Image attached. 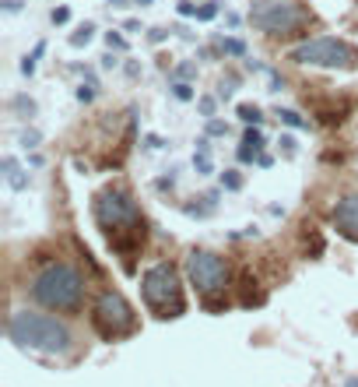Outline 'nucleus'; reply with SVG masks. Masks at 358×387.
Wrapping results in <instances>:
<instances>
[{"label": "nucleus", "instance_id": "nucleus-1", "mask_svg": "<svg viewBox=\"0 0 358 387\" xmlns=\"http://www.w3.org/2000/svg\"><path fill=\"white\" fill-rule=\"evenodd\" d=\"M92 215H95V225L102 229V236L109 240V247L130 267V257L144 247V215H141V204L134 201V194L123 187L99 190L92 201Z\"/></svg>", "mask_w": 358, "mask_h": 387}, {"label": "nucleus", "instance_id": "nucleus-2", "mask_svg": "<svg viewBox=\"0 0 358 387\" xmlns=\"http://www.w3.org/2000/svg\"><path fill=\"white\" fill-rule=\"evenodd\" d=\"M28 300L43 310L53 313H81L84 296H88V282L81 275V267H74L71 261H49L39 272L28 278Z\"/></svg>", "mask_w": 358, "mask_h": 387}, {"label": "nucleus", "instance_id": "nucleus-3", "mask_svg": "<svg viewBox=\"0 0 358 387\" xmlns=\"http://www.w3.org/2000/svg\"><path fill=\"white\" fill-rule=\"evenodd\" d=\"M8 338L18 349L43 352V355H64L74 345V335L64 320H56L53 313H43V310H28V307L8 317Z\"/></svg>", "mask_w": 358, "mask_h": 387}, {"label": "nucleus", "instance_id": "nucleus-4", "mask_svg": "<svg viewBox=\"0 0 358 387\" xmlns=\"http://www.w3.org/2000/svg\"><path fill=\"white\" fill-rule=\"evenodd\" d=\"M250 25L256 32L271 36V39H285V36H295V32H302V28H309L313 11L302 0H253Z\"/></svg>", "mask_w": 358, "mask_h": 387}, {"label": "nucleus", "instance_id": "nucleus-5", "mask_svg": "<svg viewBox=\"0 0 358 387\" xmlns=\"http://www.w3.org/2000/svg\"><path fill=\"white\" fill-rule=\"evenodd\" d=\"M141 300L155 317H179L183 313V282H179V272L169 261L152 264L141 275Z\"/></svg>", "mask_w": 358, "mask_h": 387}, {"label": "nucleus", "instance_id": "nucleus-6", "mask_svg": "<svg viewBox=\"0 0 358 387\" xmlns=\"http://www.w3.org/2000/svg\"><path fill=\"white\" fill-rule=\"evenodd\" d=\"M288 60L298 67H326V71H355L358 49L337 36H316L288 49Z\"/></svg>", "mask_w": 358, "mask_h": 387}, {"label": "nucleus", "instance_id": "nucleus-7", "mask_svg": "<svg viewBox=\"0 0 358 387\" xmlns=\"http://www.w3.org/2000/svg\"><path fill=\"white\" fill-rule=\"evenodd\" d=\"M92 324H95V331H99L102 338L116 342V338H127V335L137 331V313H134V307L127 303L123 292L102 289L99 300L92 303Z\"/></svg>", "mask_w": 358, "mask_h": 387}, {"label": "nucleus", "instance_id": "nucleus-8", "mask_svg": "<svg viewBox=\"0 0 358 387\" xmlns=\"http://www.w3.org/2000/svg\"><path fill=\"white\" fill-rule=\"evenodd\" d=\"M187 282L197 289V296L211 300V296L225 292L232 282V267L225 257H218L215 250H190L187 254Z\"/></svg>", "mask_w": 358, "mask_h": 387}, {"label": "nucleus", "instance_id": "nucleus-9", "mask_svg": "<svg viewBox=\"0 0 358 387\" xmlns=\"http://www.w3.org/2000/svg\"><path fill=\"white\" fill-rule=\"evenodd\" d=\"M334 229L344 236V240L358 243V190L337 197V204H334Z\"/></svg>", "mask_w": 358, "mask_h": 387}, {"label": "nucleus", "instance_id": "nucleus-10", "mask_svg": "<svg viewBox=\"0 0 358 387\" xmlns=\"http://www.w3.org/2000/svg\"><path fill=\"white\" fill-rule=\"evenodd\" d=\"M0 169H4V180H8L11 190H25V187H28V173L18 166L14 155H4V159H0Z\"/></svg>", "mask_w": 358, "mask_h": 387}, {"label": "nucleus", "instance_id": "nucleus-11", "mask_svg": "<svg viewBox=\"0 0 358 387\" xmlns=\"http://www.w3.org/2000/svg\"><path fill=\"white\" fill-rule=\"evenodd\" d=\"M218 49H222V56H232V60H243V56L250 53V46L239 39V36H225V39H218Z\"/></svg>", "mask_w": 358, "mask_h": 387}, {"label": "nucleus", "instance_id": "nucleus-12", "mask_svg": "<svg viewBox=\"0 0 358 387\" xmlns=\"http://www.w3.org/2000/svg\"><path fill=\"white\" fill-rule=\"evenodd\" d=\"M235 116H239L246 127H260V124H263V113H260V106H253V102H239V106H235Z\"/></svg>", "mask_w": 358, "mask_h": 387}, {"label": "nucleus", "instance_id": "nucleus-13", "mask_svg": "<svg viewBox=\"0 0 358 387\" xmlns=\"http://www.w3.org/2000/svg\"><path fill=\"white\" fill-rule=\"evenodd\" d=\"M43 53H46V39H39V43L32 46V53H28L25 60H21V74H25V78L36 74V67H39V60H43Z\"/></svg>", "mask_w": 358, "mask_h": 387}, {"label": "nucleus", "instance_id": "nucleus-14", "mask_svg": "<svg viewBox=\"0 0 358 387\" xmlns=\"http://www.w3.org/2000/svg\"><path fill=\"white\" fill-rule=\"evenodd\" d=\"M11 109L21 116V120H32V116L39 113V106H36V99H28V96H14L11 99Z\"/></svg>", "mask_w": 358, "mask_h": 387}, {"label": "nucleus", "instance_id": "nucleus-15", "mask_svg": "<svg viewBox=\"0 0 358 387\" xmlns=\"http://www.w3.org/2000/svg\"><path fill=\"white\" fill-rule=\"evenodd\" d=\"M193 169H197V176H211L215 173L211 148H197V152H193Z\"/></svg>", "mask_w": 358, "mask_h": 387}, {"label": "nucleus", "instance_id": "nucleus-16", "mask_svg": "<svg viewBox=\"0 0 358 387\" xmlns=\"http://www.w3.org/2000/svg\"><path fill=\"white\" fill-rule=\"evenodd\" d=\"M92 39H95V25H92V21H84V25L77 28V32H71V36H67V43H71L74 49L88 46V43H92Z\"/></svg>", "mask_w": 358, "mask_h": 387}, {"label": "nucleus", "instance_id": "nucleus-17", "mask_svg": "<svg viewBox=\"0 0 358 387\" xmlns=\"http://www.w3.org/2000/svg\"><path fill=\"white\" fill-rule=\"evenodd\" d=\"M278 116H281V124L291 127V131H306V127H309V120H306L298 109H278Z\"/></svg>", "mask_w": 358, "mask_h": 387}, {"label": "nucleus", "instance_id": "nucleus-18", "mask_svg": "<svg viewBox=\"0 0 358 387\" xmlns=\"http://www.w3.org/2000/svg\"><path fill=\"white\" fill-rule=\"evenodd\" d=\"M169 88H172V99H176V102H193V99H197V92H193L190 81H172Z\"/></svg>", "mask_w": 358, "mask_h": 387}, {"label": "nucleus", "instance_id": "nucleus-19", "mask_svg": "<svg viewBox=\"0 0 358 387\" xmlns=\"http://www.w3.org/2000/svg\"><path fill=\"white\" fill-rule=\"evenodd\" d=\"M222 190H243V173H239V169H225L222 173Z\"/></svg>", "mask_w": 358, "mask_h": 387}, {"label": "nucleus", "instance_id": "nucleus-20", "mask_svg": "<svg viewBox=\"0 0 358 387\" xmlns=\"http://www.w3.org/2000/svg\"><path fill=\"white\" fill-rule=\"evenodd\" d=\"M197 113L204 116V120H211V116L218 113V96H200L197 99Z\"/></svg>", "mask_w": 358, "mask_h": 387}, {"label": "nucleus", "instance_id": "nucleus-21", "mask_svg": "<svg viewBox=\"0 0 358 387\" xmlns=\"http://www.w3.org/2000/svg\"><path fill=\"white\" fill-rule=\"evenodd\" d=\"M204 134H207V137H225V134H228V124L218 120V116H211V120H204Z\"/></svg>", "mask_w": 358, "mask_h": 387}, {"label": "nucleus", "instance_id": "nucleus-22", "mask_svg": "<svg viewBox=\"0 0 358 387\" xmlns=\"http://www.w3.org/2000/svg\"><path fill=\"white\" fill-rule=\"evenodd\" d=\"M39 141H43V134H39L36 127H25V131H21V148H25V152H36Z\"/></svg>", "mask_w": 358, "mask_h": 387}, {"label": "nucleus", "instance_id": "nucleus-23", "mask_svg": "<svg viewBox=\"0 0 358 387\" xmlns=\"http://www.w3.org/2000/svg\"><path fill=\"white\" fill-rule=\"evenodd\" d=\"M218 11H222L218 0H207V4H200V8H197V21H215V18H218Z\"/></svg>", "mask_w": 358, "mask_h": 387}, {"label": "nucleus", "instance_id": "nucleus-24", "mask_svg": "<svg viewBox=\"0 0 358 387\" xmlns=\"http://www.w3.org/2000/svg\"><path fill=\"white\" fill-rule=\"evenodd\" d=\"M172 81H193L197 78V64H176V71L169 74Z\"/></svg>", "mask_w": 358, "mask_h": 387}, {"label": "nucleus", "instance_id": "nucleus-25", "mask_svg": "<svg viewBox=\"0 0 358 387\" xmlns=\"http://www.w3.org/2000/svg\"><path fill=\"white\" fill-rule=\"evenodd\" d=\"M74 96H77V102H84V106H88V102H95V96H99V85H92V81H88V85H81V88H77Z\"/></svg>", "mask_w": 358, "mask_h": 387}, {"label": "nucleus", "instance_id": "nucleus-26", "mask_svg": "<svg viewBox=\"0 0 358 387\" xmlns=\"http://www.w3.org/2000/svg\"><path fill=\"white\" fill-rule=\"evenodd\" d=\"M106 46H109V49H116V53H123V49H127V39L112 28V32H106Z\"/></svg>", "mask_w": 358, "mask_h": 387}, {"label": "nucleus", "instance_id": "nucleus-27", "mask_svg": "<svg viewBox=\"0 0 358 387\" xmlns=\"http://www.w3.org/2000/svg\"><path fill=\"white\" fill-rule=\"evenodd\" d=\"M278 148H281V155H285V159H291V155L298 152V144H295V137H291V134H281Z\"/></svg>", "mask_w": 358, "mask_h": 387}, {"label": "nucleus", "instance_id": "nucleus-28", "mask_svg": "<svg viewBox=\"0 0 358 387\" xmlns=\"http://www.w3.org/2000/svg\"><path fill=\"white\" fill-rule=\"evenodd\" d=\"M176 11H179V18H197V4H193V0H179Z\"/></svg>", "mask_w": 358, "mask_h": 387}, {"label": "nucleus", "instance_id": "nucleus-29", "mask_svg": "<svg viewBox=\"0 0 358 387\" xmlns=\"http://www.w3.org/2000/svg\"><path fill=\"white\" fill-rule=\"evenodd\" d=\"M165 39H169V28H147V43H152V46H158Z\"/></svg>", "mask_w": 358, "mask_h": 387}, {"label": "nucleus", "instance_id": "nucleus-30", "mask_svg": "<svg viewBox=\"0 0 358 387\" xmlns=\"http://www.w3.org/2000/svg\"><path fill=\"white\" fill-rule=\"evenodd\" d=\"M49 21H53V25H67V21H71V11H67V8H53V11H49Z\"/></svg>", "mask_w": 358, "mask_h": 387}, {"label": "nucleus", "instance_id": "nucleus-31", "mask_svg": "<svg viewBox=\"0 0 358 387\" xmlns=\"http://www.w3.org/2000/svg\"><path fill=\"white\" fill-rule=\"evenodd\" d=\"M232 92H235V78H228V81H222V85H218V99H222V102H228V99H232Z\"/></svg>", "mask_w": 358, "mask_h": 387}, {"label": "nucleus", "instance_id": "nucleus-32", "mask_svg": "<svg viewBox=\"0 0 358 387\" xmlns=\"http://www.w3.org/2000/svg\"><path fill=\"white\" fill-rule=\"evenodd\" d=\"M155 187H158V190H172V187H176V169H169L165 176H158Z\"/></svg>", "mask_w": 358, "mask_h": 387}, {"label": "nucleus", "instance_id": "nucleus-33", "mask_svg": "<svg viewBox=\"0 0 358 387\" xmlns=\"http://www.w3.org/2000/svg\"><path fill=\"white\" fill-rule=\"evenodd\" d=\"M144 148H147V152H158V148H165V141H162L158 134H147V137H144Z\"/></svg>", "mask_w": 358, "mask_h": 387}, {"label": "nucleus", "instance_id": "nucleus-34", "mask_svg": "<svg viewBox=\"0 0 358 387\" xmlns=\"http://www.w3.org/2000/svg\"><path fill=\"white\" fill-rule=\"evenodd\" d=\"M116 64H119V60H116V49H109V53L102 56V67H106V71H112Z\"/></svg>", "mask_w": 358, "mask_h": 387}, {"label": "nucleus", "instance_id": "nucleus-35", "mask_svg": "<svg viewBox=\"0 0 358 387\" xmlns=\"http://www.w3.org/2000/svg\"><path fill=\"white\" fill-rule=\"evenodd\" d=\"M21 11V0H4V14H18Z\"/></svg>", "mask_w": 358, "mask_h": 387}, {"label": "nucleus", "instance_id": "nucleus-36", "mask_svg": "<svg viewBox=\"0 0 358 387\" xmlns=\"http://www.w3.org/2000/svg\"><path fill=\"white\" fill-rule=\"evenodd\" d=\"M123 32H141V21L137 18H127L123 21Z\"/></svg>", "mask_w": 358, "mask_h": 387}, {"label": "nucleus", "instance_id": "nucleus-37", "mask_svg": "<svg viewBox=\"0 0 358 387\" xmlns=\"http://www.w3.org/2000/svg\"><path fill=\"white\" fill-rule=\"evenodd\" d=\"M239 21H243V18H239L235 11H228V14H225V25H228V28H239Z\"/></svg>", "mask_w": 358, "mask_h": 387}, {"label": "nucleus", "instance_id": "nucleus-38", "mask_svg": "<svg viewBox=\"0 0 358 387\" xmlns=\"http://www.w3.org/2000/svg\"><path fill=\"white\" fill-rule=\"evenodd\" d=\"M123 71H127V78H141V64H134V60H130Z\"/></svg>", "mask_w": 358, "mask_h": 387}, {"label": "nucleus", "instance_id": "nucleus-39", "mask_svg": "<svg viewBox=\"0 0 358 387\" xmlns=\"http://www.w3.org/2000/svg\"><path fill=\"white\" fill-rule=\"evenodd\" d=\"M256 166H260V169H271V166H274V159H271V155H267V152H263V155L256 159Z\"/></svg>", "mask_w": 358, "mask_h": 387}, {"label": "nucleus", "instance_id": "nucleus-40", "mask_svg": "<svg viewBox=\"0 0 358 387\" xmlns=\"http://www.w3.org/2000/svg\"><path fill=\"white\" fill-rule=\"evenodd\" d=\"M109 8H130V0H109Z\"/></svg>", "mask_w": 358, "mask_h": 387}, {"label": "nucleus", "instance_id": "nucleus-41", "mask_svg": "<svg viewBox=\"0 0 358 387\" xmlns=\"http://www.w3.org/2000/svg\"><path fill=\"white\" fill-rule=\"evenodd\" d=\"M134 4H137V8H152V4H155V0H134Z\"/></svg>", "mask_w": 358, "mask_h": 387}, {"label": "nucleus", "instance_id": "nucleus-42", "mask_svg": "<svg viewBox=\"0 0 358 387\" xmlns=\"http://www.w3.org/2000/svg\"><path fill=\"white\" fill-rule=\"evenodd\" d=\"M344 387H358V377H348V380H344Z\"/></svg>", "mask_w": 358, "mask_h": 387}]
</instances>
